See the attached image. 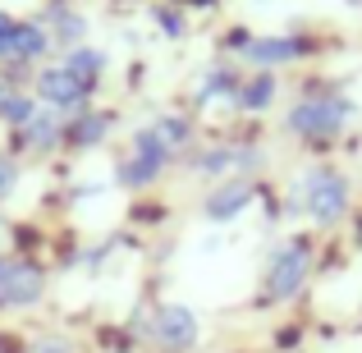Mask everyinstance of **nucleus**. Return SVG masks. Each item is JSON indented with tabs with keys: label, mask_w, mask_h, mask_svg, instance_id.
I'll use <instances>...</instances> for the list:
<instances>
[{
	"label": "nucleus",
	"mask_w": 362,
	"mask_h": 353,
	"mask_svg": "<svg viewBox=\"0 0 362 353\" xmlns=\"http://www.w3.org/2000/svg\"><path fill=\"white\" fill-rule=\"evenodd\" d=\"M308 271H312V253L303 238H293V243L275 248L271 253V266H266V289H271V299H293V294L308 284Z\"/></svg>",
	"instance_id": "4"
},
{
	"label": "nucleus",
	"mask_w": 362,
	"mask_h": 353,
	"mask_svg": "<svg viewBox=\"0 0 362 353\" xmlns=\"http://www.w3.org/2000/svg\"><path fill=\"white\" fill-rule=\"evenodd\" d=\"M64 69H69L78 83L97 88V83H101V74H106V55H101V51H92V46H74V51L64 55Z\"/></svg>",
	"instance_id": "12"
},
{
	"label": "nucleus",
	"mask_w": 362,
	"mask_h": 353,
	"mask_svg": "<svg viewBox=\"0 0 362 353\" xmlns=\"http://www.w3.org/2000/svg\"><path fill=\"white\" fill-rule=\"evenodd\" d=\"M46 294V275L33 262H18V257H0V312L14 308H33Z\"/></svg>",
	"instance_id": "5"
},
{
	"label": "nucleus",
	"mask_w": 362,
	"mask_h": 353,
	"mask_svg": "<svg viewBox=\"0 0 362 353\" xmlns=\"http://www.w3.org/2000/svg\"><path fill=\"white\" fill-rule=\"evenodd\" d=\"M303 51H308V46H303L298 37H252V42L243 46L247 64H257V69H275V64H289V60H298Z\"/></svg>",
	"instance_id": "9"
},
{
	"label": "nucleus",
	"mask_w": 362,
	"mask_h": 353,
	"mask_svg": "<svg viewBox=\"0 0 362 353\" xmlns=\"http://www.w3.org/2000/svg\"><path fill=\"white\" fill-rule=\"evenodd\" d=\"M358 238H362V225H358Z\"/></svg>",
	"instance_id": "25"
},
{
	"label": "nucleus",
	"mask_w": 362,
	"mask_h": 353,
	"mask_svg": "<svg viewBox=\"0 0 362 353\" xmlns=\"http://www.w3.org/2000/svg\"><path fill=\"white\" fill-rule=\"evenodd\" d=\"M23 142H28V151H37V156L55 151V147L64 142V124H60V115H55L51 106H37V115L23 124Z\"/></svg>",
	"instance_id": "10"
},
{
	"label": "nucleus",
	"mask_w": 362,
	"mask_h": 353,
	"mask_svg": "<svg viewBox=\"0 0 362 353\" xmlns=\"http://www.w3.org/2000/svg\"><path fill=\"white\" fill-rule=\"evenodd\" d=\"M252 151L247 147H211V151H202L197 156V170L202 175H225V170H234V166H252Z\"/></svg>",
	"instance_id": "16"
},
{
	"label": "nucleus",
	"mask_w": 362,
	"mask_h": 353,
	"mask_svg": "<svg viewBox=\"0 0 362 353\" xmlns=\"http://www.w3.org/2000/svg\"><path fill=\"white\" fill-rule=\"evenodd\" d=\"M349 115H354V101H344V97H308L298 106H289L284 129L308 138V142H326L349 124Z\"/></svg>",
	"instance_id": "2"
},
{
	"label": "nucleus",
	"mask_w": 362,
	"mask_h": 353,
	"mask_svg": "<svg viewBox=\"0 0 362 353\" xmlns=\"http://www.w3.org/2000/svg\"><path fill=\"white\" fill-rule=\"evenodd\" d=\"M151 18L160 23V33H165V37H184V33H188V18L179 14V9H165V5H156V9H151Z\"/></svg>",
	"instance_id": "19"
},
{
	"label": "nucleus",
	"mask_w": 362,
	"mask_h": 353,
	"mask_svg": "<svg viewBox=\"0 0 362 353\" xmlns=\"http://www.w3.org/2000/svg\"><path fill=\"white\" fill-rule=\"evenodd\" d=\"M188 5H211V0H188Z\"/></svg>",
	"instance_id": "24"
},
{
	"label": "nucleus",
	"mask_w": 362,
	"mask_h": 353,
	"mask_svg": "<svg viewBox=\"0 0 362 353\" xmlns=\"http://www.w3.org/2000/svg\"><path fill=\"white\" fill-rule=\"evenodd\" d=\"M33 115H37V97H28V92H14V83H0V120L14 124V129H23Z\"/></svg>",
	"instance_id": "14"
},
{
	"label": "nucleus",
	"mask_w": 362,
	"mask_h": 353,
	"mask_svg": "<svg viewBox=\"0 0 362 353\" xmlns=\"http://www.w3.org/2000/svg\"><path fill=\"white\" fill-rule=\"evenodd\" d=\"M46 51H51V37H46V28L23 23V28H18V42H14V55H9V64H33V60H42Z\"/></svg>",
	"instance_id": "15"
},
{
	"label": "nucleus",
	"mask_w": 362,
	"mask_h": 353,
	"mask_svg": "<svg viewBox=\"0 0 362 353\" xmlns=\"http://www.w3.org/2000/svg\"><path fill=\"white\" fill-rule=\"evenodd\" d=\"M151 340H160L165 349H193L197 335H202V326H197V312L184 308V303H165V308H156V317H151Z\"/></svg>",
	"instance_id": "6"
},
{
	"label": "nucleus",
	"mask_w": 362,
	"mask_h": 353,
	"mask_svg": "<svg viewBox=\"0 0 362 353\" xmlns=\"http://www.w3.org/2000/svg\"><path fill=\"white\" fill-rule=\"evenodd\" d=\"M83 37H88V18L83 14H64L60 18V42L74 51V46H83Z\"/></svg>",
	"instance_id": "20"
},
{
	"label": "nucleus",
	"mask_w": 362,
	"mask_h": 353,
	"mask_svg": "<svg viewBox=\"0 0 362 353\" xmlns=\"http://www.w3.org/2000/svg\"><path fill=\"white\" fill-rule=\"evenodd\" d=\"M221 97H234V101H239V83H234V74H230V69H211V74H206L202 92H197V106L211 110Z\"/></svg>",
	"instance_id": "17"
},
{
	"label": "nucleus",
	"mask_w": 362,
	"mask_h": 353,
	"mask_svg": "<svg viewBox=\"0 0 362 353\" xmlns=\"http://www.w3.org/2000/svg\"><path fill=\"white\" fill-rule=\"evenodd\" d=\"M88 92L92 88H88V83H78L64 64H51V69L37 74V97H42L51 110H74V115H78V110H88V106H83Z\"/></svg>",
	"instance_id": "7"
},
{
	"label": "nucleus",
	"mask_w": 362,
	"mask_h": 353,
	"mask_svg": "<svg viewBox=\"0 0 362 353\" xmlns=\"http://www.w3.org/2000/svg\"><path fill=\"white\" fill-rule=\"evenodd\" d=\"M349 202H354L349 179L339 175V170L321 166V170H308V175H303L298 202H289V207H303L317 225H335V221H344V216H349Z\"/></svg>",
	"instance_id": "1"
},
{
	"label": "nucleus",
	"mask_w": 362,
	"mask_h": 353,
	"mask_svg": "<svg viewBox=\"0 0 362 353\" xmlns=\"http://www.w3.org/2000/svg\"><path fill=\"white\" fill-rule=\"evenodd\" d=\"M28 353H74V345L64 335H42V340H33V349Z\"/></svg>",
	"instance_id": "23"
},
{
	"label": "nucleus",
	"mask_w": 362,
	"mask_h": 353,
	"mask_svg": "<svg viewBox=\"0 0 362 353\" xmlns=\"http://www.w3.org/2000/svg\"><path fill=\"white\" fill-rule=\"evenodd\" d=\"M257 197V184L252 179H221V188H211V197H206V221L211 225H225V221H239V216L252 207Z\"/></svg>",
	"instance_id": "8"
},
{
	"label": "nucleus",
	"mask_w": 362,
	"mask_h": 353,
	"mask_svg": "<svg viewBox=\"0 0 362 353\" xmlns=\"http://www.w3.org/2000/svg\"><path fill=\"white\" fill-rule=\"evenodd\" d=\"M14 188H18V166L5 156V151H0V197H9Z\"/></svg>",
	"instance_id": "22"
},
{
	"label": "nucleus",
	"mask_w": 362,
	"mask_h": 353,
	"mask_svg": "<svg viewBox=\"0 0 362 353\" xmlns=\"http://www.w3.org/2000/svg\"><path fill=\"white\" fill-rule=\"evenodd\" d=\"M18 18L14 14H5V9H0V60H9V55H14V42H18Z\"/></svg>",
	"instance_id": "21"
},
{
	"label": "nucleus",
	"mask_w": 362,
	"mask_h": 353,
	"mask_svg": "<svg viewBox=\"0 0 362 353\" xmlns=\"http://www.w3.org/2000/svg\"><path fill=\"white\" fill-rule=\"evenodd\" d=\"M110 124L115 120H110L106 110H78L74 124L64 129V142H69V147H97V142L110 133Z\"/></svg>",
	"instance_id": "11"
},
{
	"label": "nucleus",
	"mask_w": 362,
	"mask_h": 353,
	"mask_svg": "<svg viewBox=\"0 0 362 353\" xmlns=\"http://www.w3.org/2000/svg\"><path fill=\"white\" fill-rule=\"evenodd\" d=\"M271 101H275V74L257 69V79H247L239 88V106L252 110V115H262V110H271Z\"/></svg>",
	"instance_id": "13"
},
{
	"label": "nucleus",
	"mask_w": 362,
	"mask_h": 353,
	"mask_svg": "<svg viewBox=\"0 0 362 353\" xmlns=\"http://www.w3.org/2000/svg\"><path fill=\"white\" fill-rule=\"evenodd\" d=\"M170 156H175V151L160 142V133H156V129H142L138 138H133L129 161L119 166V184H124V188H147V184H156L160 170L170 166Z\"/></svg>",
	"instance_id": "3"
},
{
	"label": "nucleus",
	"mask_w": 362,
	"mask_h": 353,
	"mask_svg": "<svg viewBox=\"0 0 362 353\" xmlns=\"http://www.w3.org/2000/svg\"><path fill=\"white\" fill-rule=\"evenodd\" d=\"M156 133H160V142H165L170 151H179L188 142V120H179V115H165L156 124Z\"/></svg>",
	"instance_id": "18"
}]
</instances>
